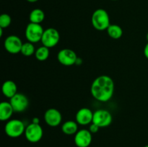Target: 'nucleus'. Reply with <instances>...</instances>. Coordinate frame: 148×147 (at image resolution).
Here are the masks:
<instances>
[{
	"label": "nucleus",
	"mask_w": 148,
	"mask_h": 147,
	"mask_svg": "<svg viewBox=\"0 0 148 147\" xmlns=\"http://www.w3.org/2000/svg\"><path fill=\"white\" fill-rule=\"evenodd\" d=\"M78 131V123L76 121L67 120L62 125V131L66 135H75Z\"/></svg>",
	"instance_id": "dca6fc26"
},
{
	"label": "nucleus",
	"mask_w": 148,
	"mask_h": 147,
	"mask_svg": "<svg viewBox=\"0 0 148 147\" xmlns=\"http://www.w3.org/2000/svg\"><path fill=\"white\" fill-rule=\"evenodd\" d=\"M144 55L145 56V57L148 59V42L144 48Z\"/></svg>",
	"instance_id": "5701e85b"
},
{
	"label": "nucleus",
	"mask_w": 148,
	"mask_h": 147,
	"mask_svg": "<svg viewBox=\"0 0 148 147\" xmlns=\"http://www.w3.org/2000/svg\"><path fill=\"white\" fill-rule=\"evenodd\" d=\"M108 36L113 39H119L123 35V30L118 24H110L106 30Z\"/></svg>",
	"instance_id": "a211bd4d"
},
{
	"label": "nucleus",
	"mask_w": 148,
	"mask_h": 147,
	"mask_svg": "<svg viewBox=\"0 0 148 147\" xmlns=\"http://www.w3.org/2000/svg\"><path fill=\"white\" fill-rule=\"evenodd\" d=\"M59 40L60 35L59 31L53 27H49L46 30H44L40 41L43 46L50 48L55 47L59 43Z\"/></svg>",
	"instance_id": "423d86ee"
},
{
	"label": "nucleus",
	"mask_w": 148,
	"mask_h": 147,
	"mask_svg": "<svg viewBox=\"0 0 148 147\" xmlns=\"http://www.w3.org/2000/svg\"><path fill=\"white\" fill-rule=\"evenodd\" d=\"M23 44L21 39L14 35L8 36L4 42V48L11 54H17L20 53Z\"/></svg>",
	"instance_id": "1a4fd4ad"
},
{
	"label": "nucleus",
	"mask_w": 148,
	"mask_h": 147,
	"mask_svg": "<svg viewBox=\"0 0 148 147\" xmlns=\"http://www.w3.org/2000/svg\"><path fill=\"white\" fill-rule=\"evenodd\" d=\"M36 50V48H35V46L34 45H33V43L27 41L23 44L20 53H21L23 56H26V57H29V56H31L32 55L35 54Z\"/></svg>",
	"instance_id": "aec40b11"
},
{
	"label": "nucleus",
	"mask_w": 148,
	"mask_h": 147,
	"mask_svg": "<svg viewBox=\"0 0 148 147\" xmlns=\"http://www.w3.org/2000/svg\"><path fill=\"white\" fill-rule=\"evenodd\" d=\"M26 1H28V2H30V3H35V2H36V1H38V0H26Z\"/></svg>",
	"instance_id": "393cba45"
},
{
	"label": "nucleus",
	"mask_w": 148,
	"mask_h": 147,
	"mask_svg": "<svg viewBox=\"0 0 148 147\" xmlns=\"http://www.w3.org/2000/svg\"><path fill=\"white\" fill-rule=\"evenodd\" d=\"M10 104L16 112H22L25 110L29 105V99L22 93L17 92L14 96L10 98Z\"/></svg>",
	"instance_id": "9d476101"
},
{
	"label": "nucleus",
	"mask_w": 148,
	"mask_h": 147,
	"mask_svg": "<svg viewBox=\"0 0 148 147\" xmlns=\"http://www.w3.org/2000/svg\"><path fill=\"white\" fill-rule=\"evenodd\" d=\"M14 112V109L10 102H1L0 104V120H10Z\"/></svg>",
	"instance_id": "4468645a"
},
{
	"label": "nucleus",
	"mask_w": 148,
	"mask_h": 147,
	"mask_svg": "<svg viewBox=\"0 0 148 147\" xmlns=\"http://www.w3.org/2000/svg\"><path fill=\"white\" fill-rule=\"evenodd\" d=\"M49 54H50L49 48L44 46L39 47L38 48L36 49V52H35V56H36V59L40 61H44L46 59H48Z\"/></svg>",
	"instance_id": "6ab92c4d"
},
{
	"label": "nucleus",
	"mask_w": 148,
	"mask_h": 147,
	"mask_svg": "<svg viewBox=\"0 0 148 147\" xmlns=\"http://www.w3.org/2000/svg\"><path fill=\"white\" fill-rule=\"evenodd\" d=\"M92 133L87 129H80L75 133L74 141L77 147H88L92 141Z\"/></svg>",
	"instance_id": "9b49d317"
},
{
	"label": "nucleus",
	"mask_w": 148,
	"mask_h": 147,
	"mask_svg": "<svg viewBox=\"0 0 148 147\" xmlns=\"http://www.w3.org/2000/svg\"><path fill=\"white\" fill-rule=\"evenodd\" d=\"M113 120L111 112L106 110L100 109L93 112L92 122L99 128H106L109 126Z\"/></svg>",
	"instance_id": "0eeeda50"
},
{
	"label": "nucleus",
	"mask_w": 148,
	"mask_h": 147,
	"mask_svg": "<svg viewBox=\"0 0 148 147\" xmlns=\"http://www.w3.org/2000/svg\"><path fill=\"white\" fill-rule=\"evenodd\" d=\"M45 19V13L40 9H34L32 10L29 15L30 22L40 24Z\"/></svg>",
	"instance_id": "f3484780"
},
{
	"label": "nucleus",
	"mask_w": 148,
	"mask_h": 147,
	"mask_svg": "<svg viewBox=\"0 0 148 147\" xmlns=\"http://www.w3.org/2000/svg\"><path fill=\"white\" fill-rule=\"evenodd\" d=\"M144 147H148V145H146V146H145Z\"/></svg>",
	"instance_id": "cd10ccee"
},
{
	"label": "nucleus",
	"mask_w": 148,
	"mask_h": 147,
	"mask_svg": "<svg viewBox=\"0 0 148 147\" xmlns=\"http://www.w3.org/2000/svg\"><path fill=\"white\" fill-rule=\"evenodd\" d=\"M24 134L27 141L35 144L40 141L43 138V130L40 124L31 122L26 126Z\"/></svg>",
	"instance_id": "39448f33"
},
{
	"label": "nucleus",
	"mask_w": 148,
	"mask_h": 147,
	"mask_svg": "<svg viewBox=\"0 0 148 147\" xmlns=\"http://www.w3.org/2000/svg\"><path fill=\"white\" fill-rule=\"evenodd\" d=\"M1 91L6 97L10 99L17 93V84L12 80L5 81L1 86Z\"/></svg>",
	"instance_id": "2eb2a0df"
},
{
	"label": "nucleus",
	"mask_w": 148,
	"mask_h": 147,
	"mask_svg": "<svg viewBox=\"0 0 148 147\" xmlns=\"http://www.w3.org/2000/svg\"><path fill=\"white\" fill-rule=\"evenodd\" d=\"M44 121L49 126L57 127L62 122V115L56 108H49L43 115Z\"/></svg>",
	"instance_id": "f8f14e48"
},
{
	"label": "nucleus",
	"mask_w": 148,
	"mask_h": 147,
	"mask_svg": "<svg viewBox=\"0 0 148 147\" xmlns=\"http://www.w3.org/2000/svg\"><path fill=\"white\" fill-rule=\"evenodd\" d=\"M78 57L73 50L69 48H64L59 51L57 54V59L61 64L66 66L76 64Z\"/></svg>",
	"instance_id": "6e6552de"
},
{
	"label": "nucleus",
	"mask_w": 148,
	"mask_h": 147,
	"mask_svg": "<svg viewBox=\"0 0 148 147\" xmlns=\"http://www.w3.org/2000/svg\"><path fill=\"white\" fill-rule=\"evenodd\" d=\"M25 125L24 122L18 119H12L7 121L4 126L6 135L12 138H18L25 133Z\"/></svg>",
	"instance_id": "7ed1b4c3"
},
{
	"label": "nucleus",
	"mask_w": 148,
	"mask_h": 147,
	"mask_svg": "<svg viewBox=\"0 0 148 147\" xmlns=\"http://www.w3.org/2000/svg\"><path fill=\"white\" fill-rule=\"evenodd\" d=\"M111 1H117V0H111Z\"/></svg>",
	"instance_id": "c85d7f7f"
},
{
	"label": "nucleus",
	"mask_w": 148,
	"mask_h": 147,
	"mask_svg": "<svg viewBox=\"0 0 148 147\" xmlns=\"http://www.w3.org/2000/svg\"><path fill=\"white\" fill-rule=\"evenodd\" d=\"M91 22L94 28L99 31L107 30L111 24L109 15L103 9H98L94 11L91 17Z\"/></svg>",
	"instance_id": "f03ea898"
},
{
	"label": "nucleus",
	"mask_w": 148,
	"mask_h": 147,
	"mask_svg": "<svg viewBox=\"0 0 148 147\" xmlns=\"http://www.w3.org/2000/svg\"><path fill=\"white\" fill-rule=\"evenodd\" d=\"M114 82L107 75H101L94 79L90 86V93L99 102H106L112 98L114 93Z\"/></svg>",
	"instance_id": "f257e3e1"
},
{
	"label": "nucleus",
	"mask_w": 148,
	"mask_h": 147,
	"mask_svg": "<svg viewBox=\"0 0 148 147\" xmlns=\"http://www.w3.org/2000/svg\"><path fill=\"white\" fill-rule=\"evenodd\" d=\"M146 38H147V42H148V33H147V35H146Z\"/></svg>",
	"instance_id": "bb28decb"
},
{
	"label": "nucleus",
	"mask_w": 148,
	"mask_h": 147,
	"mask_svg": "<svg viewBox=\"0 0 148 147\" xmlns=\"http://www.w3.org/2000/svg\"><path fill=\"white\" fill-rule=\"evenodd\" d=\"M32 122L36 124H40V120H39L38 118H33V120H32Z\"/></svg>",
	"instance_id": "b1692460"
},
{
	"label": "nucleus",
	"mask_w": 148,
	"mask_h": 147,
	"mask_svg": "<svg viewBox=\"0 0 148 147\" xmlns=\"http://www.w3.org/2000/svg\"><path fill=\"white\" fill-rule=\"evenodd\" d=\"M99 128H100L99 127H98L97 125H95V123H93V122L90 124L89 131H90L92 133H96L99 131Z\"/></svg>",
	"instance_id": "4be33fe9"
},
{
	"label": "nucleus",
	"mask_w": 148,
	"mask_h": 147,
	"mask_svg": "<svg viewBox=\"0 0 148 147\" xmlns=\"http://www.w3.org/2000/svg\"><path fill=\"white\" fill-rule=\"evenodd\" d=\"M12 18L8 14H2L0 16V27L7 28L11 24Z\"/></svg>",
	"instance_id": "412c9836"
},
{
	"label": "nucleus",
	"mask_w": 148,
	"mask_h": 147,
	"mask_svg": "<svg viewBox=\"0 0 148 147\" xmlns=\"http://www.w3.org/2000/svg\"><path fill=\"white\" fill-rule=\"evenodd\" d=\"M93 112L90 108H82L79 109L75 115V120L78 125H87L92 122Z\"/></svg>",
	"instance_id": "ddd939ff"
},
{
	"label": "nucleus",
	"mask_w": 148,
	"mask_h": 147,
	"mask_svg": "<svg viewBox=\"0 0 148 147\" xmlns=\"http://www.w3.org/2000/svg\"><path fill=\"white\" fill-rule=\"evenodd\" d=\"M43 32L44 30L41 24L30 22L26 26L25 35L27 41L32 43H36L41 40Z\"/></svg>",
	"instance_id": "20e7f679"
},
{
	"label": "nucleus",
	"mask_w": 148,
	"mask_h": 147,
	"mask_svg": "<svg viewBox=\"0 0 148 147\" xmlns=\"http://www.w3.org/2000/svg\"><path fill=\"white\" fill-rule=\"evenodd\" d=\"M3 34V28L0 27V37H2Z\"/></svg>",
	"instance_id": "a878e982"
}]
</instances>
